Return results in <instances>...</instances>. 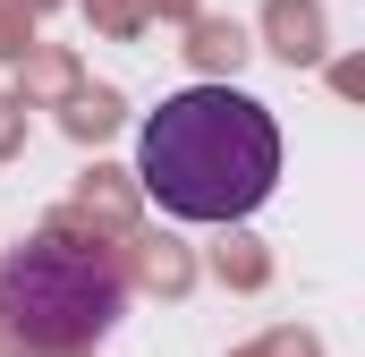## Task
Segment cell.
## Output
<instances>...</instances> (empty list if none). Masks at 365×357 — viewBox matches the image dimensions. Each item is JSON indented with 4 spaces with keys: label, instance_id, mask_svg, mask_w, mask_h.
<instances>
[{
    "label": "cell",
    "instance_id": "cell-2",
    "mask_svg": "<svg viewBox=\"0 0 365 357\" xmlns=\"http://www.w3.org/2000/svg\"><path fill=\"white\" fill-rule=\"evenodd\" d=\"M0 315L26 349H102L128 315V281L102 247L77 238H26L9 264H0Z\"/></svg>",
    "mask_w": 365,
    "mask_h": 357
},
{
    "label": "cell",
    "instance_id": "cell-1",
    "mask_svg": "<svg viewBox=\"0 0 365 357\" xmlns=\"http://www.w3.org/2000/svg\"><path fill=\"white\" fill-rule=\"evenodd\" d=\"M136 178L170 221H247L280 187V128L238 86H187L136 128Z\"/></svg>",
    "mask_w": 365,
    "mask_h": 357
}]
</instances>
